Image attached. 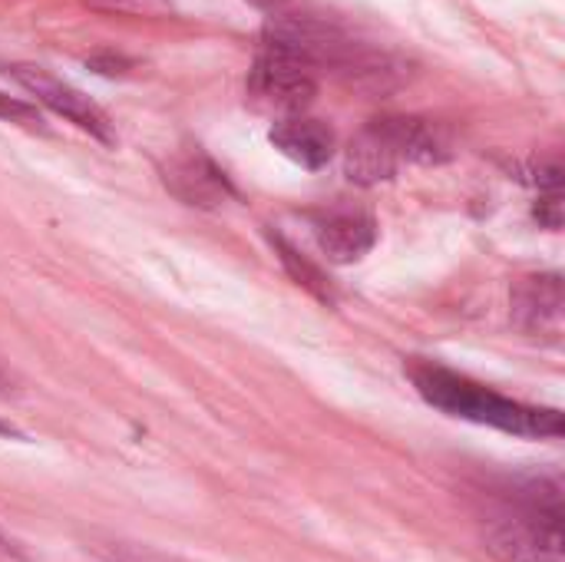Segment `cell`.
<instances>
[{
  "mask_svg": "<svg viewBox=\"0 0 565 562\" xmlns=\"http://www.w3.org/2000/svg\"><path fill=\"white\" fill-rule=\"evenodd\" d=\"M563 480L513 477L487 490L483 533L500 562H563Z\"/></svg>",
  "mask_w": 565,
  "mask_h": 562,
  "instance_id": "1",
  "label": "cell"
},
{
  "mask_svg": "<svg viewBox=\"0 0 565 562\" xmlns=\"http://www.w3.org/2000/svg\"><path fill=\"white\" fill-rule=\"evenodd\" d=\"M262 40L305 60L315 73H334L338 79L364 93H391L404 79V66L391 53L351 36L328 17L271 7Z\"/></svg>",
  "mask_w": 565,
  "mask_h": 562,
  "instance_id": "2",
  "label": "cell"
},
{
  "mask_svg": "<svg viewBox=\"0 0 565 562\" xmlns=\"http://www.w3.org/2000/svg\"><path fill=\"white\" fill-rule=\"evenodd\" d=\"M407 378L414 381L417 394L460 421L470 424H483L503 434H516V437H540V441H559L565 434L563 411L556 407H536V404H523L513 397L497 394L493 388L457 374L444 364L434 361H414L407 368Z\"/></svg>",
  "mask_w": 565,
  "mask_h": 562,
  "instance_id": "3",
  "label": "cell"
},
{
  "mask_svg": "<svg viewBox=\"0 0 565 562\" xmlns=\"http://www.w3.org/2000/svg\"><path fill=\"white\" fill-rule=\"evenodd\" d=\"M454 156L447 129L420 116L371 119L344 149V172L358 185L397 179L404 166H440Z\"/></svg>",
  "mask_w": 565,
  "mask_h": 562,
  "instance_id": "4",
  "label": "cell"
},
{
  "mask_svg": "<svg viewBox=\"0 0 565 562\" xmlns=\"http://www.w3.org/2000/svg\"><path fill=\"white\" fill-rule=\"evenodd\" d=\"M248 96L255 106L278 113L281 119L305 116V109L318 96V73L288 50L262 40L248 70Z\"/></svg>",
  "mask_w": 565,
  "mask_h": 562,
  "instance_id": "5",
  "label": "cell"
},
{
  "mask_svg": "<svg viewBox=\"0 0 565 562\" xmlns=\"http://www.w3.org/2000/svg\"><path fill=\"white\" fill-rule=\"evenodd\" d=\"M10 76H13L40 106H46L50 113L63 116L66 123H73L76 129L89 132L93 139H99V142H106V146L116 142V129H113L109 116H106L103 106H96L83 89L70 86L66 79H60V76H53L50 70L33 66V63H13V66H10Z\"/></svg>",
  "mask_w": 565,
  "mask_h": 562,
  "instance_id": "6",
  "label": "cell"
},
{
  "mask_svg": "<svg viewBox=\"0 0 565 562\" xmlns=\"http://www.w3.org/2000/svg\"><path fill=\"white\" fill-rule=\"evenodd\" d=\"M159 172H162V185L192 209H222L228 199H235V185L199 142L179 146L162 162Z\"/></svg>",
  "mask_w": 565,
  "mask_h": 562,
  "instance_id": "7",
  "label": "cell"
},
{
  "mask_svg": "<svg viewBox=\"0 0 565 562\" xmlns=\"http://www.w3.org/2000/svg\"><path fill=\"white\" fill-rule=\"evenodd\" d=\"M321 255L334 265H354L377 245V222L367 209L334 202L308 215Z\"/></svg>",
  "mask_w": 565,
  "mask_h": 562,
  "instance_id": "8",
  "label": "cell"
},
{
  "mask_svg": "<svg viewBox=\"0 0 565 562\" xmlns=\"http://www.w3.org/2000/svg\"><path fill=\"white\" fill-rule=\"evenodd\" d=\"M563 308V278L556 272L520 278L513 288V318L526 335H559Z\"/></svg>",
  "mask_w": 565,
  "mask_h": 562,
  "instance_id": "9",
  "label": "cell"
},
{
  "mask_svg": "<svg viewBox=\"0 0 565 562\" xmlns=\"http://www.w3.org/2000/svg\"><path fill=\"white\" fill-rule=\"evenodd\" d=\"M268 142L301 169H324L334 159V129L311 116L278 119L268 132Z\"/></svg>",
  "mask_w": 565,
  "mask_h": 562,
  "instance_id": "10",
  "label": "cell"
},
{
  "mask_svg": "<svg viewBox=\"0 0 565 562\" xmlns=\"http://www.w3.org/2000/svg\"><path fill=\"white\" fill-rule=\"evenodd\" d=\"M271 238V245H275V252H278V262L285 265V272L295 278V285H301L308 295H315L318 301H324V305H334L338 301V295H334V288H331V282H328V275L305 255V252H298L285 235H278V232H271L268 235Z\"/></svg>",
  "mask_w": 565,
  "mask_h": 562,
  "instance_id": "11",
  "label": "cell"
},
{
  "mask_svg": "<svg viewBox=\"0 0 565 562\" xmlns=\"http://www.w3.org/2000/svg\"><path fill=\"white\" fill-rule=\"evenodd\" d=\"M103 13H129V17H166L172 13V0H86Z\"/></svg>",
  "mask_w": 565,
  "mask_h": 562,
  "instance_id": "12",
  "label": "cell"
},
{
  "mask_svg": "<svg viewBox=\"0 0 565 562\" xmlns=\"http://www.w3.org/2000/svg\"><path fill=\"white\" fill-rule=\"evenodd\" d=\"M0 119L3 123H17V126H26V129H43V119L36 113V106L23 103V99H13L0 89Z\"/></svg>",
  "mask_w": 565,
  "mask_h": 562,
  "instance_id": "13",
  "label": "cell"
},
{
  "mask_svg": "<svg viewBox=\"0 0 565 562\" xmlns=\"http://www.w3.org/2000/svg\"><path fill=\"white\" fill-rule=\"evenodd\" d=\"M116 562H172L166 556H156V553H146V550H119Z\"/></svg>",
  "mask_w": 565,
  "mask_h": 562,
  "instance_id": "14",
  "label": "cell"
},
{
  "mask_svg": "<svg viewBox=\"0 0 565 562\" xmlns=\"http://www.w3.org/2000/svg\"><path fill=\"white\" fill-rule=\"evenodd\" d=\"M0 434H17V431H13L10 424H3V421H0Z\"/></svg>",
  "mask_w": 565,
  "mask_h": 562,
  "instance_id": "15",
  "label": "cell"
},
{
  "mask_svg": "<svg viewBox=\"0 0 565 562\" xmlns=\"http://www.w3.org/2000/svg\"><path fill=\"white\" fill-rule=\"evenodd\" d=\"M7 550V540H3V533H0V553Z\"/></svg>",
  "mask_w": 565,
  "mask_h": 562,
  "instance_id": "16",
  "label": "cell"
}]
</instances>
